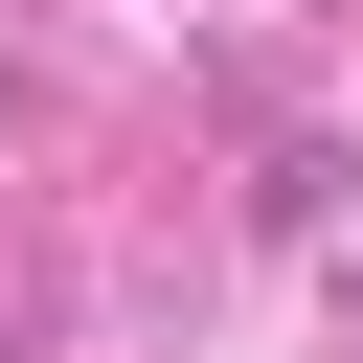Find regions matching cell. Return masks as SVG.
I'll return each instance as SVG.
<instances>
[]
</instances>
